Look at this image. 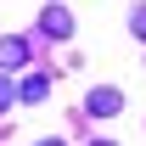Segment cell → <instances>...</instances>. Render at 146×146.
Instances as JSON below:
<instances>
[{
	"mask_svg": "<svg viewBox=\"0 0 146 146\" xmlns=\"http://www.w3.org/2000/svg\"><path fill=\"white\" fill-rule=\"evenodd\" d=\"M90 146H112V141H90Z\"/></svg>",
	"mask_w": 146,
	"mask_h": 146,
	"instance_id": "ba28073f",
	"label": "cell"
},
{
	"mask_svg": "<svg viewBox=\"0 0 146 146\" xmlns=\"http://www.w3.org/2000/svg\"><path fill=\"white\" fill-rule=\"evenodd\" d=\"M118 107H124V96L107 90V84H101V90H90V101H84V112H90V118H107V112H118Z\"/></svg>",
	"mask_w": 146,
	"mask_h": 146,
	"instance_id": "3957f363",
	"label": "cell"
},
{
	"mask_svg": "<svg viewBox=\"0 0 146 146\" xmlns=\"http://www.w3.org/2000/svg\"><path fill=\"white\" fill-rule=\"evenodd\" d=\"M129 28H135V39H146V6H135V11H129Z\"/></svg>",
	"mask_w": 146,
	"mask_h": 146,
	"instance_id": "8992f818",
	"label": "cell"
},
{
	"mask_svg": "<svg viewBox=\"0 0 146 146\" xmlns=\"http://www.w3.org/2000/svg\"><path fill=\"white\" fill-rule=\"evenodd\" d=\"M34 146H62V141H34Z\"/></svg>",
	"mask_w": 146,
	"mask_h": 146,
	"instance_id": "52a82bcc",
	"label": "cell"
},
{
	"mask_svg": "<svg viewBox=\"0 0 146 146\" xmlns=\"http://www.w3.org/2000/svg\"><path fill=\"white\" fill-rule=\"evenodd\" d=\"M45 90H51V84H45L39 73H28V79L17 84V101H45Z\"/></svg>",
	"mask_w": 146,
	"mask_h": 146,
	"instance_id": "277c9868",
	"label": "cell"
},
{
	"mask_svg": "<svg viewBox=\"0 0 146 146\" xmlns=\"http://www.w3.org/2000/svg\"><path fill=\"white\" fill-rule=\"evenodd\" d=\"M39 34H45V39H73V11H68V6H45Z\"/></svg>",
	"mask_w": 146,
	"mask_h": 146,
	"instance_id": "7a4b0ae2",
	"label": "cell"
},
{
	"mask_svg": "<svg viewBox=\"0 0 146 146\" xmlns=\"http://www.w3.org/2000/svg\"><path fill=\"white\" fill-rule=\"evenodd\" d=\"M11 101H17V84H11V79H6V73H0V112L11 107Z\"/></svg>",
	"mask_w": 146,
	"mask_h": 146,
	"instance_id": "5b68a950",
	"label": "cell"
},
{
	"mask_svg": "<svg viewBox=\"0 0 146 146\" xmlns=\"http://www.w3.org/2000/svg\"><path fill=\"white\" fill-rule=\"evenodd\" d=\"M28 56H34V39H23V34L0 39V73H11V68H28Z\"/></svg>",
	"mask_w": 146,
	"mask_h": 146,
	"instance_id": "6da1fadb",
	"label": "cell"
}]
</instances>
